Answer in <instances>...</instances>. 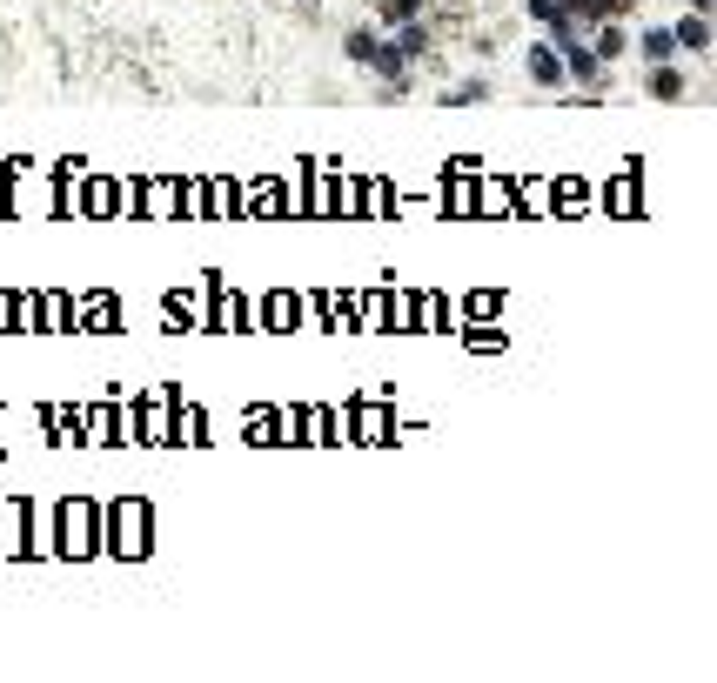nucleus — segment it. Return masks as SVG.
Here are the masks:
<instances>
[{
  "label": "nucleus",
  "mask_w": 717,
  "mask_h": 683,
  "mask_svg": "<svg viewBox=\"0 0 717 683\" xmlns=\"http://www.w3.org/2000/svg\"><path fill=\"white\" fill-rule=\"evenodd\" d=\"M530 74H537V81H557V74H563L557 47H537V54H530Z\"/></svg>",
  "instance_id": "obj_1"
},
{
  "label": "nucleus",
  "mask_w": 717,
  "mask_h": 683,
  "mask_svg": "<svg viewBox=\"0 0 717 683\" xmlns=\"http://www.w3.org/2000/svg\"><path fill=\"white\" fill-rule=\"evenodd\" d=\"M671 41H684V47H704V41H711V34H704V21H697V14H691V21H684V27H671Z\"/></svg>",
  "instance_id": "obj_2"
},
{
  "label": "nucleus",
  "mask_w": 717,
  "mask_h": 683,
  "mask_svg": "<svg viewBox=\"0 0 717 683\" xmlns=\"http://www.w3.org/2000/svg\"><path fill=\"white\" fill-rule=\"evenodd\" d=\"M671 34H664V27H657V34H644V54H650V61H664V54H671Z\"/></svg>",
  "instance_id": "obj_3"
},
{
  "label": "nucleus",
  "mask_w": 717,
  "mask_h": 683,
  "mask_svg": "<svg viewBox=\"0 0 717 683\" xmlns=\"http://www.w3.org/2000/svg\"><path fill=\"white\" fill-rule=\"evenodd\" d=\"M650 94H664V101H671V94H684V81H677L671 67H664V74H657V81H650Z\"/></svg>",
  "instance_id": "obj_4"
}]
</instances>
